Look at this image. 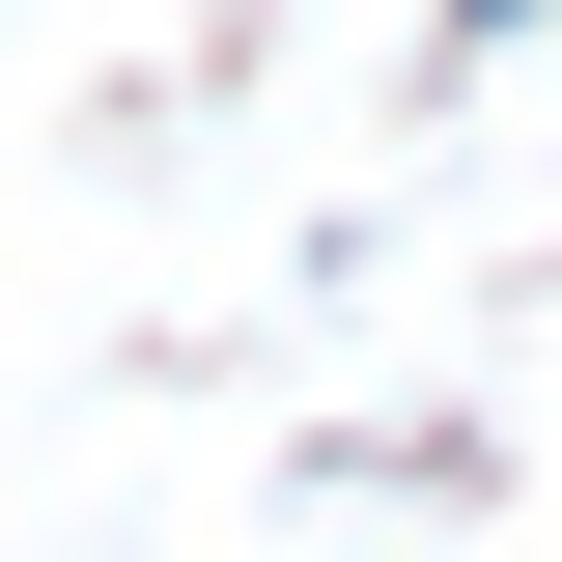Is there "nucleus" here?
I'll use <instances>...</instances> for the list:
<instances>
[{"instance_id":"obj_1","label":"nucleus","mask_w":562,"mask_h":562,"mask_svg":"<svg viewBox=\"0 0 562 562\" xmlns=\"http://www.w3.org/2000/svg\"><path fill=\"white\" fill-rule=\"evenodd\" d=\"M506 29H535V0H450V57H506Z\"/></svg>"}]
</instances>
